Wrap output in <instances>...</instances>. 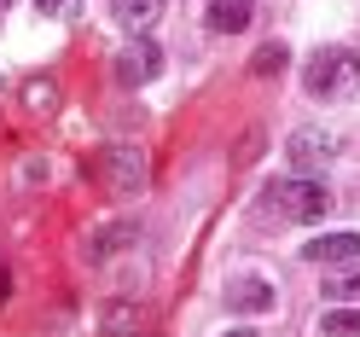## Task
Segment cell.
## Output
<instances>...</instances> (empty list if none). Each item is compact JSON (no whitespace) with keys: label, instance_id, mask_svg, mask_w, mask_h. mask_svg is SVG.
I'll list each match as a JSON object with an SVG mask.
<instances>
[{"label":"cell","instance_id":"6da1fadb","mask_svg":"<svg viewBox=\"0 0 360 337\" xmlns=\"http://www.w3.org/2000/svg\"><path fill=\"white\" fill-rule=\"evenodd\" d=\"M302 87L314 99H354L360 94V53L354 47H320L302 70Z\"/></svg>","mask_w":360,"mask_h":337},{"label":"cell","instance_id":"7a4b0ae2","mask_svg":"<svg viewBox=\"0 0 360 337\" xmlns=\"http://www.w3.org/2000/svg\"><path fill=\"white\" fill-rule=\"evenodd\" d=\"M262 210L279 215V221H297V227H308V221H320L331 210V192L320 181H308V174H290V181H274L262 192Z\"/></svg>","mask_w":360,"mask_h":337},{"label":"cell","instance_id":"3957f363","mask_svg":"<svg viewBox=\"0 0 360 337\" xmlns=\"http://www.w3.org/2000/svg\"><path fill=\"white\" fill-rule=\"evenodd\" d=\"M105 186L110 192H146V151L140 146H128V140H117L105 151Z\"/></svg>","mask_w":360,"mask_h":337},{"label":"cell","instance_id":"277c9868","mask_svg":"<svg viewBox=\"0 0 360 337\" xmlns=\"http://www.w3.org/2000/svg\"><path fill=\"white\" fill-rule=\"evenodd\" d=\"M117 76H122L128 87L157 82V76H163V47H157L151 35H134L128 47H122V58H117Z\"/></svg>","mask_w":360,"mask_h":337},{"label":"cell","instance_id":"5b68a950","mask_svg":"<svg viewBox=\"0 0 360 337\" xmlns=\"http://www.w3.org/2000/svg\"><path fill=\"white\" fill-rule=\"evenodd\" d=\"M285 157H290V169H302V174L308 169H326L337 157V140H331V134H314V128H297L285 140Z\"/></svg>","mask_w":360,"mask_h":337},{"label":"cell","instance_id":"8992f818","mask_svg":"<svg viewBox=\"0 0 360 337\" xmlns=\"http://www.w3.org/2000/svg\"><path fill=\"white\" fill-rule=\"evenodd\" d=\"M354 256H360V233H320L302 244V262H314V267H343Z\"/></svg>","mask_w":360,"mask_h":337},{"label":"cell","instance_id":"52a82bcc","mask_svg":"<svg viewBox=\"0 0 360 337\" xmlns=\"http://www.w3.org/2000/svg\"><path fill=\"white\" fill-rule=\"evenodd\" d=\"M227 308L233 314H267V308H274V285L256 279V274H244V279L227 285Z\"/></svg>","mask_w":360,"mask_h":337},{"label":"cell","instance_id":"ba28073f","mask_svg":"<svg viewBox=\"0 0 360 337\" xmlns=\"http://www.w3.org/2000/svg\"><path fill=\"white\" fill-rule=\"evenodd\" d=\"M250 24V0H210V30L215 35H238Z\"/></svg>","mask_w":360,"mask_h":337},{"label":"cell","instance_id":"9c48e42d","mask_svg":"<svg viewBox=\"0 0 360 337\" xmlns=\"http://www.w3.org/2000/svg\"><path fill=\"white\" fill-rule=\"evenodd\" d=\"M110 12H117V24H128V30H151L157 18H163V0H110Z\"/></svg>","mask_w":360,"mask_h":337},{"label":"cell","instance_id":"30bf717a","mask_svg":"<svg viewBox=\"0 0 360 337\" xmlns=\"http://www.w3.org/2000/svg\"><path fill=\"white\" fill-rule=\"evenodd\" d=\"M314 326H320L326 337H360V308H326Z\"/></svg>","mask_w":360,"mask_h":337},{"label":"cell","instance_id":"8fae6325","mask_svg":"<svg viewBox=\"0 0 360 337\" xmlns=\"http://www.w3.org/2000/svg\"><path fill=\"white\" fill-rule=\"evenodd\" d=\"M285 58H290V53L279 47V41H267V47L250 58V70H256V76H274V70H285Z\"/></svg>","mask_w":360,"mask_h":337},{"label":"cell","instance_id":"7c38bea8","mask_svg":"<svg viewBox=\"0 0 360 337\" xmlns=\"http://www.w3.org/2000/svg\"><path fill=\"white\" fill-rule=\"evenodd\" d=\"M24 105H30V110H53V105H58V82H30V87H24Z\"/></svg>","mask_w":360,"mask_h":337},{"label":"cell","instance_id":"4fadbf2b","mask_svg":"<svg viewBox=\"0 0 360 337\" xmlns=\"http://www.w3.org/2000/svg\"><path fill=\"white\" fill-rule=\"evenodd\" d=\"M140 320H146L140 308H110V331H117V337H128V331H140Z\"/></svg>","mask_w":360,"mask_h":337},{"label":"cell","instance_id":"5bb4252c","mask_svg":"<svg viewBox=\"0 0 360 337\" xmlns=\"http://www.w3.org/2000/svg\"><path fill=\"white\" fill-rule=\"evenodd\" d=\"M331 297H343V303H360V274H343V279H326Z\"/></svg>","mask_w":360,"mask_h":337},{"label":"cell","instance_id":"9a60e30c","mask_svg":"<svg viewBox=\"0 0 360 337\" xmlns=\"http://www.w3.org/2000/svg\"><path fill=\"white\" fill-rule=\"evenodd\" d=\"M35 6H41V18H64V12L76 6V0H35Z\"/></svg>","mask_w":360,"mask_h":337},{"label":"cell","instance_id":"2e32d148","mask_svg":"<svg viewBox=\"0 0 360 337\" xmlns=\"http://www.w3.org/2000/svg\"><path fill=\"white\" fill-rule=\"evenodd\" d=\"M227 337H256V331H250V326H238V331H227Z\"/></svg>","mask_w":360,"mask_h":337},{"label":"cell","instance_id":"e0dca14e","mask_svg":"<svg viewBox=\"0 0 360 337\" xmlns=\"http://www.w3.org/2000/svg\"><path fill=\"white\" fill-rule=\"evenodd\" d=\"M0 6H12V0H0Z\"/></svg>","mask_w":360,"mask_h":337}]
</instances>
